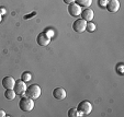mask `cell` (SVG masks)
Here are the masks:
<instances>
[{"label":"cell","mask_w":124,"mask_h":117,"mask_svg":"<svg viewBox=\"0 0 124 117\" xmlns=\"http://www.w3.org/2000/svg\"><path fill=\"white\" fill-rule=\"evenodd\" d=\"M19 107L22 112H31L34 107V101H33L32 98L28 97V96H23V97L20 100L19 102Z\"/></svg>","instance_id":"cell-1"},{"label":"cell","mask_w":124,"mask_h":117,"mask_svg":"<svg viewBox=\"0 0 124 117\" xmlns=\"http://www.w3.org/2000/svg\"><path fill=\"white\" fill-rule=\"evenodd\" d=\"M41 92H42V90H41V88L38 84H31L29 87H26V90H25L26 96L32 98V100H36V98L40 97Z\"/></svg>","instance_id":"cell-2"},{"label":"cell","mask_w":124,"mask_h":117,"mask_svg":"<svg viewBox=\"0 0 124 117\" xmlns=\"http://www.w3.org/2000/svg\"><path fill=\"white\" fill-rule=\"evenodd\" d=\"M77 110L82 115H89L92 110V104L89 101H81L78 104Z\"/></svg>","instance_id":"cell-3"},{"label":"cell","mask_w":124,"mask_h":117,"mask_svg":"<svg viewBox=\"0 0 124 117\" xmlns=\"http://www.w3.org/2000/svg\"><path fill=\"white\" fill-rule=\"evenodd\" d=\"M13 90H14V92H16V94H18V95H23L26 90L25 82H24L23 80H18V81H16Z\"/></svg>","instance_id":"cell-4"},{"label":"cell","mask_w":124,"mask_h":117,"mask_svg":"<svg viewBox=\"0 0 124 117\" xmlns=\"http://www.w3.org/2000/svg\"><path fill=\"white\" fill-rule=\"evenodd\" d=\"M86 25H87V21H85L84 19H77L73 23V28L75 32L82 33L84 31H86Z\"/></svg>","instance_id":"cell-5"},{"label":"cell","mask_w":124,"mask_h":117,"mask_svg":"<svg viewBox=\"0 0 124 117\" xmlns=\"http://www.w3.org/2000/svg\"><path fill=\"white\" fill-rule=\"evenodd\" d=\"M51 42V37L47 35L45 32H42L40 33L36 37V43H38L40 46H47Z\"/></svg>","instance_id":"cell-6"},{"label":"cell","mask_w":124,"mask_h":117,"mask_svg":"<svg viewBox=\"0 0 124 117\" xmlns=\"http://www.w3.org/2000/svg\"><path fill=\"white\" fill-rule=\"evenodd\" d=\"M68 13L71 16H78L81 13V7L78 6L76 2H73L68 5Z\"/></svg>","instance_id":"cell-7"},{"label":"cell","mask_w":124,"mask_h":117,"mask_svg":"<svg viewBox=\"0 0 124 117\" xmlns=\"http://www.w3.org/2000/svg\"><path fill=\"white\" fill-rule=\"evenodd\" d=\"M105 9L108 10L109 12H116L120 9V1L119 0H108V3H107V7Z\"/></svg>","instance_id":"cell-8"},{"label":"cell","mask_w":124,"mask_h":117,"mask_svg":"<svg viewBox=\"0 0 124 117\" xmlns=\"http://www.w3.org/2000/svg\"><path fill=\"white\" fill-rule=\"evenodd\" d=\"M80 15H81V19H84L85 21L89 22L91 21L92 19H93V11H92L91 9H89V8H86V9L81 10V13H80Z\"/></svg>","instance_id":"cell-9"},{"label":"cell","mask_w":124,"mask_h":117,"mask_svg":"<svg viewBox=\"0 0 124 117\" xmlns=\"http://www.w3.org/2000/svg\"><path fill=\"white\" fill-rule=\"evenodd\" d=\"M53 96L56 100H64L66 97V91L63 89V88H56V89L53 90Z\"/></svg>","instance_id":"cell-10"},{"label":"cell","mask_w":124,"mask_h":117,"mask_svg":"<svg viewBox=\"0 0 124 117\" xmlns=\"http://www.w3.org/2000/svg\"><path fill=\"white\" fill-rule=\"evenodd\" d=\"M14 83H16V81L12 77H5L2 79V87L5 89H13Z\"/></svg>","instance_id":"cell-11"},{"label":"cell","mask_w":124,"mask_h":117,"mask_svg":"<svg viewBox=\"0 0 124 117\" xmlns=\"http://www.w3.org/2000/svg\"><path fill=\"white\" fill-rule=\"evenodd\" d=\"M16 92H14L13 89H6V92H5V97L9 101H12L14 97H16Z\"/></svg>","instance_id":"cell-12"},{"label":"cell","mask_w":124,"mask_h":117,"mask_svg":"<svg viewBox=\"0 0 124 117\" xmlns=\"http://www.w3.org/2000/svg\"><path fill=\"white\" fill-rule=\"evenodd\" d=\"M75 2L77 3L78 6L84 8H89L92 3V0H75Z\"/></svg>","instance_id":"cell-13"},{"label":"cell","mask_w":124,"mask_h":117,"mask_svg":"<svg viewBox=\"0 0 124 117\" xmlns=\"http://www.w3.org/2000/svg\"><path fill=\"white\" fill-rule=\"evenodd\" d=\"M82 114H80L79 112H78L77 108H70L69 110H68V117H79L81 116Z\"/></svg>","instance_id":"cell-14"},{"label":"cell","mask_w":124,"mask_h":117,"mask_svg":"<svg viewBox=\"0 0 124 117\" xmlns=\"http://www.w3.org/2000/svg\"><path fill=\"white\" fill-rule=\"evenodd\" d=\"M86 30L88 31V32H94L96 31V24L94 23H92L91 21H89V22H87V25H86Z\"/></svg>","instance_id":"cell-15"},{"label":"cell","mask_w":124,"mask_h":117,"mask_svg":"<svg viewBox=\"0 0 124 117\" xmlns=\"http://www.w3.org/2000/svg\"><path fill=\"white\" fill-rule=\"evenodd\" d=\"M21 79L23 80L24 82L30 81V80H31V75L29 72H23V73H22V76H21Z\"/></svg>","instance_id":"cell-16"},{"label":"cell","mask_w":124,"mask_h":117,"mask_svg":"<svg viewBox=\"0 0 124 117\" xmlns=\"http://www.w3.org/2000/svg\"><path fill=\"white\" fill-rule=\"evenodd\" d=\"M107 3H108V0H98V6L101 9H105Z\"/></svg>","instance_id":"cell-17"},{"label":"cell","mask_w":124,"mask_h":117,"mask_svg":"<svg viewBox=\"0 0 124 117\" xmlns=\"http://www.w3.org/2000/svg\"><path fill=\"white\" fill-rule=\"evenodd\" d=\"M44 32L46 33V34L49 36V37H52V36H54V31L51 30V28H46V30H45Z\"/></svg>","instance_id":"cell-18"},{"label":"cell","mask_w":124,"mask_h":117,"mask_svg":"<svg viewBox=\"0 0 124 117\" xmlns=\"http://www.w3.org/2000/svg\"><path fill=\"white\" fill-rule=\"evenodd\" d=\"M122 67H123V63H119V65H117V73H119V75H123Z\"/></svg>","instance_id":"cell-19"},{"label":"cell","mask_w":124,"mask_h":117,"mask_svg":"<svg viewBox=\"0 0 124 117\" xmlns=\"http://www.w3.org/2000/svg\"><path fill=\"white\" fill-rule=\"evenodd\" d=\"M35 14H36V12H32V13H31V14H29V15H24V19H25V20L31 19L32 16H34V15H35Z\"/></svg>","instance_id":"cell-20"},{"label":"cell","mask_w":124,"mask_h":117,"mask_svg":"<svg viewBox=\"0 0 124 117\" xmlns=\"http://www.w3.org/2000/svg\"><path fill=\"white\" fill-rule=\"evenodd\" d=\"M65 3H67V5H70V3H73V2H75V0H63Z\"/></svg>","instance_id":"cell-21"},{"label":"cell","mask_w":124,"mask_h":117,"mask_svg":"<svg viewBox=\"0 0 124 117\" xmlns=\"http://www.w3.org/2000/svg\"><path fill=\"white\" fill-rule=\"evenodd\" d=\"M5 116H6V113H5V110H0V117H5Z\"/></svg>","instance_id":"cell-22"},{"label":"cell","mask_w":124,"mask_h":117,"mask_svg":"<svg viewBox=\"0 0 124 117\" xmlns=\"http://www.w3.org/2000/svg\"><path fill=\"white\" fill-rule=\"evenodd\" d=\"M1 21H2V14L0 13V22H1Z\"/></svg>","instance_id":"cell-23"}]
</instances>
